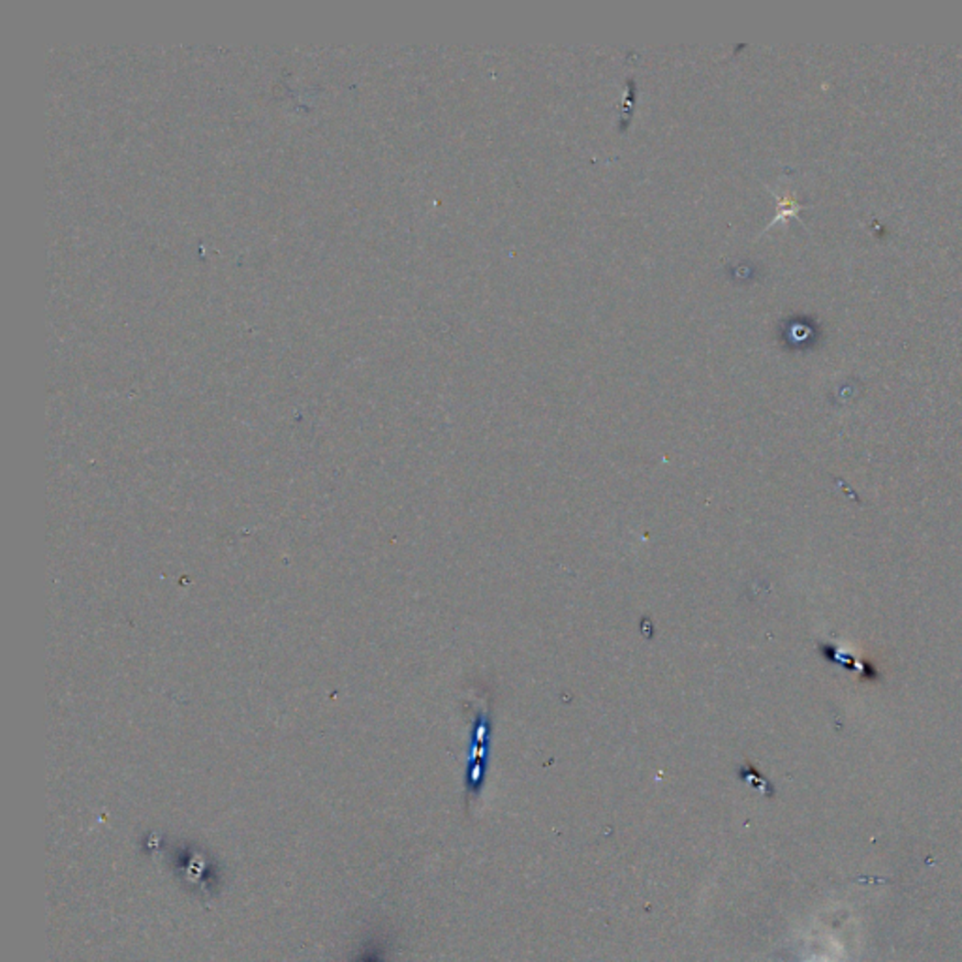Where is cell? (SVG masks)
<instances>
[{"label":"cell","mask_w":962,"mask_h":962,"mask_svg":"<svg viewBox=\"0 0 962 962\" xmlns=\"http://www.w3.org/2000/svg\"><path fill=\"white\" fill-rule=\"evenodd\" d=\"M776 198H778V213H776L775 220L771 222V226H775L776 222H784L789 217L799 219V211L803 209V205H799L792 194H784V196H776Z\"/></svg>","instance_id":"cell-1"}]
</instances>
